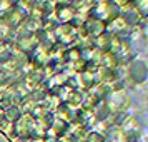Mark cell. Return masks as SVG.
Masks as SVG:
<instances>
[{
    "label": "cell",
    "instance_id": "3",
    "mask_svg": "<svg viewBox=\"0 0 148 142\" xmlns=\"http://www.w3.org/2000/svg\"><path fill=\"white\" fill-rule=\"evenodd\" d=\"M0 129H3V132H5L8 137H15L14 122H10V121H7V119H3V121L0 122Z\"/></svg>",
    "mask_w": 148,
    "mask_h": 142
},
{
    "label": "cell",
    "instance_id": "7",
    "mask_svg": "<svg viewBox=\"0 0 148 142\" xmlns=\"http://www.w3.org/2000/svg\"><path fill=\"white\" fill-rule=\"evenodd\" d=\"M145 30H147V35H148V25H147V28H145Z\"/></svg>",
    "mask_w": 148,
    "mask_h": 142
},
{
    "label": "cell",
    "instance_id": "5",
    "mask_svg": "<svg viewBox=\"0 0 148 142\" xmlns=\"http://www.w3.org/2000/svg\"><path fill=\"white\" fill-rule=\"evenodd\" d=\"M3 119H5V109L0 105V122L3 121Z\"/></svg>",
    "mask_w": 148,
    "mask_h": 142
},
{
    "label": "cell",
    "instance_id": "1",
    "mask_svg": "<svg viewBox=\"0 0 148 142\" xmlns=\"http://www.w3.org/2000/svg\"><path fill=\"white\" fill-rule=\"evenodd\" d=\"M35 127V119L32 114H22L17 121L14 122V132L15 137H23V139H28L30 137V132L34 130Z\"/></svg>",
    "mask_w": 148,
    "mask_h": 142
},
{
    "label": "cell",
    "instance_id": "2",
    "mask_svg": "<svg viewBox=\"0 0 148 142\" xmlns=\"http://www.w3.org/2000/svg\"><path fill=\"white\" fill-rule=\"evenodd\" d=\"M20 115H22V110L18 105H10V107L5 109V119L10 122H15Z\"/></svg>",
    "mask_w": 148,
    "mask_h": 142
},
{
    "label": "cell",
    "instance_id": "6",
    "mask_svg": "<svg viewBox=\"0 0 148 142\" xmlns=\"http://www.w3.org/2000/svg\"><path fill=\"white\" fill-rule=\"evenodd\" d=\"M7 40V39H5V37H3V35L0 34V45H2V44H3V42Z\"/></svg>",
    "mask_w": 148,
    "mask_h": 142
},
{
    "label": "cell",
    "instance_id": "4",
    "mask_svg": "<svg viewBox=\"0 0 148 142\" xmlns=\"http://www.w3.org/2000/svg\"><path fill=\"white\" fill-rule=\"evenodd\" d=\"M28 142H47V137H35V139H28Z\"/></svg>",
    "mask_w": 148,
    "mask_h": 142
}]
</instances>
